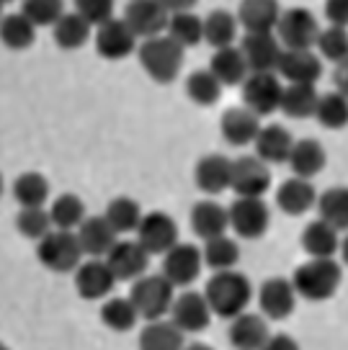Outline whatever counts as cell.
Instances as JSON below:
<instances>
[{
    "mask_svg": "<svg viewBox=\"0 0 348 350\" xmlns=\"http://www.w3.org/2000/svg\"><path fill=\"white\" fill-rule=\"evenodd\" d=\"M116 281H137L150 268V252L140 240H119L106 255Z\"/></svg>",
    "mask_w": 348,
    "mask_h": 350,
    "instance_id": "9a60e30c",
    "label": "cell"
},
{
    "mask_svg": "<svg viewBox=\"0 0 348 350\" xmlns=\"http://www.w3.org/2000/svg\"><path fill=\"white\" fill-rule=\"evenodd\" d=\"M297 288H294L292 278H282L273 275L269 281L261 284L258 291V306H261L263 317L266 319H286L297 306Z\"/></svg>",
    "mask_w": 348,
    "mask_h": 350,
    "instance_id": "e0dca14e",
    "label": "cell"
},
{
    "mask_svg": "<svg viewBox=\"0 0 348 350\" xmlns=\"http://www.w3.org/2000/svg\"><path fill=\"white\" fill-rule=\"evenodd\" d=\"M209 70L219 77L222 85H243L245 77L251 75V67H248V59L243 55L240 46H225V49H214L212 55V62H209Z\"/></svg>",
    "mask_w": 348,
    "mask_h": 350,
    "instance_id": "83f0119b",
    "label": "cell"
},
{
    "mask_svg": "<svg viewBox=\"0 0 348 350\" xmlns=\"http://www.w3.org/2000/svg\"><path fill=\"white\" fill-rule=\"evenodd\" d=\"M13 198L21 206H44L49 198V180L42 173H21L13 180Z\"/></svg>",
    "mask_w": 348,
    "mask_h": 350,
    "instance_id": "7bdbcfd3",
    "label": "cell"
},
{
    "mask_svg": "<svg viewBox=\"0 0 348 350\" xmlns=\"http://www.w3.org/2000/svg\"><path fill=\"white\" fill-rule=\"evenodd\" d=\"M75 11L86 18L88 23L93 26H103L109 23L111 18H116L114 11H116V0H75Z\"/></svg>",
    "mask_w": 348,
    "mask_h": 350,
    "instance_id": "c3c4849f",
    "label": "cell"
},
{
    "mask_svg": "<svg viewBox=\"0 0 348 350\" xmlns=\"http://www.w3.org/2000/svg\"><path fill=\"white\" fill-rule=\"evenodd\" d=\"M168 36L175 39L184 49L196 46V44L204 42V18H199L194 11H181L171 13V21H168Z\"/></svg>",
    "mask_w": 348,
    "mask_h": 350,
    "instance_id": "ab89813d",
    "label": "cell"
},
{
    "mask_svg": "<svg viewBox=\"0 0 348 350\" xmlns=\"http://www.w3.org/2000/svg\"><path fill=\"white\" fill-rule=\"evenodd\" d=\"M93 23H88L83 16L77 11L73 13H65L60 21L52 26V39L60 49H65V52H73V49H80V46H86L90 42V36H93Z\"/></svg>",
    "mask_w": 348,
    "mask_h": 350,
    "instance_id": "4dcf8cb0",
    "label": "cell"
},
{
    "mask_svg": "<svg viewBox=\"0 0 348 350\" xmlns=\"http://www.w3.org/2000/svg\"><path fill=\"white\" fill-rule=\"evenodd\" d=\"M188 221H191V230H194L196 237H201L204 242L214 240V237H219V234H227L229 208H225L222 204L207 198V201L194 204Z\"/></svg>",
    "mask_w": 348,
    "mask_h": 350,
    "instance_id": "603a6c76",
    "label": "cell"
},
{
    "mask_svg": "<svg viewBox=\"0 0 348 350\" xmlns=\"http://www.w3.org/2000/svg\"><path fill=\"white\" fill-rule=\"evenodd\" d=\"M333 83H336V90H340L348 98V59L338 62L336 72H333Z\"/></svg>",
    "mask_w": 348,
    "mask_h": 350,
    "instance_id": "816d5d0a",
    "label": "cell"
},
{
    "mask_svg": "<svg viewBox=\"0 0 348 350\" xmlns=\"http://www.w3.org/2000/svg\"><path fill=\"white\" fill-rule=\"evenodd\" d=\"M271 188V170L258 154H243L232 160V188L238 196L263 198Z\"/></svg>",
    "mask_w": 348,
    "mask_h": 350,
    "instance_id": "30bf717a",
    "label": "cell"
},
{
    "mask_svg": "<svg viewBox=\"0 0 348 350\" xmlns=\"http://www.w3.org/2000/svg\"><path fill=\"white\" fill-rule=\"evenodd\" d=\"M204 265H209L214 273L217 271H232L240 262V245L227 234H219L214 240L204 242Z\"/></svg>",
    "mask_w": 348,
    "mask_h": 350,
    "instance_id": "f35d334b",
    "label": "cell"
},
{
    "mask_svg": "<svg viewBox=\"0 0 348 350\" xmlns=\"http://www.w3.org/2000/svg\"><path fill=\"white\" fill-rule=\"evenodd\" d=\"M3 350H8V348H3Z\"/></svg>",
    "mask_w": 348,
    "mask_h": 350,
    "instance_id": "6f0895ef",
    "label": "cell"
},
{
    "mask_svg": "<svg viewBox=\"0 0 348 350\" xmlns=\"http://www.w3.org/2000/svg\"><path fill=\"white\" fill-rule=\"evenodd\" d=\"M317 93L315 85H307V83H289L284 88V98H282V111L289 119H312L317 111Z\"/></svg>",
    "mask_w": 348,
    "mask_h": 350,
    "instance_id": "d6a6232c",
    "label": "cell"
},
{
    "mask_svg": "<svg viewBox=\"0 0 348 350\" xmlns=\"http://www.w3.org/2000/svg\"><path fill=\"white\" fill-rule=\"evenodd\" d=\"M269 338H271V332H269L266 317L261 314L243 312L229 325V342L235 350H261Z\"/></svg>",
    "mask_w": 348,
    "mask_h": 350,
    "instance_id": "484cf974",
    "label": "cell"
},
{
    "mask_svg": "<svg viewBox=\"0 0 348 350\" xmlns=\"http://www.w3.org/2000/svg\"><path fill=\"white\" fill-rule=\"evenodd\" d=\"M229 230L240 240H261L271 224V208L263 198L238 196L229 204Z\"/></svg>",
    "mask_w": 348,
    "mask_h": 350,
    "instance_id": "8992f818",
    "label": "cell"
},
{
    "mask_svg": "<svg viewBox=\"0 0 348 350\" xmlns=\"http://www.w3.org/2000/svg\"><path fill=\"white\" fill-rule=\"evenodd\" d=\"M315 119L325 126V129H346L348 126V98L340 93V90H330V93H323L320 100H317V111Z\"/></svg>",
    "mask_w": 348,
    "mask_h": 350,
    "instance_id": "ee69618b",
    "label": "cell"
},
{
    "mask_svg": "<svg viewBox=\"0 0 348 350\" xmlns=\"http://www.w3.org/2000/svg\"><path fill=\"white\" fill-rule=\"evenodd\" d=\"M36 29L39 26L26 13H8V16H3V23H0V39L8 49L21 52V49H29L34 44Z\"/></svg>",
    "mask_w": 348,
    "mask_h": 350,
    "instance_id": "d590c367",
    "label": "cell"
},
{
    "mask_svg": "<svg viewBox=\"0 0 348 350\" xmlns=\"http://www.w3.org/2000/svg\"><path fill=\"white\" fill-rule=\"evenodd\" d=\"M165 8L171 13H181V11H191L199 0H160Z\"/></svg>",
    "mask_w": 348,
    "mask_h": 350,
    "instance_id": "f5cc1de1",
    "label": "cell"
},
{
    "mask_svg": "<svg viewBox=\"0 0 348 350\" xmlns=\"http://www.w3.org/2000/svg\"><path fill=\"white\" fill-rule=\"evenodd\" d=\"M16 230L21 232L26 240L39 242L44 240L49 232L55 230V221L49 208L44 206H21V211L16 214Z\"/></svg>",
    "mask_w": 348,
    "mask_h": 350,
    "instance_id": "f6af8a7d",
    "label": "cell"
},
{
    "mask_svg": "<svg viewBox=\"0 0 348 350\" xmlns=\"http://www.w3.org/2000/svg\"><path fill=\"white\" fill-rule=\"evenodd\" d=\"M119 232L111 227L106 217H88L80 227H77V240L83 245V252L90 258H106L114 245H116Z\"/></svg>",
    "mask_w": 348,
    "mask_h": 350,
    "instance_id": "cb8c5ba5",
    "label": "cell"
},
{
    "mask_svg": "<svg viewBox=\"0 0 348 350\" xmlns=\"http://www.w3.org/2000/svg\"><path fill=\"white\" fill-rule=\"evenodd\" d=\"M49 214H52V221H55V230H67L73 232L77 230L83 221H86V204L83 198L75 196V193H62L52 201L49 206Z\"/></svg>",
    "mask_w": 348,
    "mask_h": 350,
    "instance_id": "60d3db41",
    "label": "cell"
},
{
    "mask_svg": "<svg viewBox=\"0 0 348 350\" xmlns=\"http://www.w3.org/2000/svg\"><path fill=\"white\" fill-rule=\"evenodd\" d=\"M253 147H256V154L261 157L263 163L282 165V163H289L294 137L284 129L282 124H269V126H261Z\"/></svg>",
    "mask_w": 348,
    "mask_h": 350,
    "instance_id": "4316f807",
    "label": "cell"
},
{
    "mask_svg": "<svg viewBox=\"0 0 348 350\" xmlns=\"http://www.w3.org/2000/svg\"><path fill=\"white\" fill-rule=\"evenodd\" d=\"M137 33L132 31V26L124 18H111L109 23L96 29V52L109 62H119L127 59L132 52H137Z\"/></svg>",
    "mask_w": 348,
    "mask_h": 350,
    "instance_id": "7c38bea8",
    "label": "cell"
},
{
    "mask_svg": "<svg viewBox=\"0 0 348 350\" xmlns=\"http://www.w3.org/2000/svg\"><path fill=\"white\" fill-rule=\"evenodd\" d=\"M222 83L212 70H194L186 77V96L194 100L196 106H214L222 96Z\"/></svg>",
    "mask_w": 348,
    "mask_h": 350,
    "instance_id": "74e56055",
    "label": "cell"
},
{
    "mask_svg": "<svg viewBox=\"0 0 348 350\" xmlns=\"http://www.w3.org/2000/svg\"><path fill=\"white\" fill-rule=\"evenodd\" d=\"M184 350H214V348L207 345V342H191V345H186Z\"/></svg>",
    "mask_w": 348,
    "mask_h": 350,
    "instance_id": "11a10c76",
    "label": "cell"
},
{
    "mask_svg": "<svg viewBox=\"0 0 348 350\" xmlns=\"http://www.w3.org/2000/svg\"><path fill=\"white\" fill-rule=\"evenodd\" d=\"M129 299L134 301L142 319L155 322L171 314V306L175 301V286L163 273H145L142 278L132 281Z\"/></svg>",
    "mask_w": 348,
    "mask_h": 350,
    "instance_id": "277c9868",
    "label": "cell"
},
{
    "mask_svg": "<svg viewBox=\"0 0 348 350\" xmlns=\"http://www.w3.org/2000/svg\"><path fill=\"white\" fill-rule=\"evenodd\" d=\"M238 13H229L225 8H217L212 11L204 18V42L214 49H225V46H232L235 39H238Z\"/></svg>",
    "mask_w": 348,
    "mask_h": 350,
    "instance_id": "836d02e7",
    "label": "cell"
},
{
    "mask_svg": "<svg viewBox=\"0 0 348 350\" xmlns=\"http://www.w3.org/2000/svg\"><path fill=\"white\" fill-rule=\"evenodd\" d=\"M3 3H13V0H3Z\"/></svg>",
    "mask_w": 348,
    "mask_h": 350,
    "instance_id": "9f6ffc18",
    "label": "cell"
},
{
    "mask_svg": "<svg viewBox=\"0 0 348 350\" xmlns=\"http://www.w3.org/2000/svg\"><path fill=\"white\" fill-rule=\"evenodd\" d=\"M121 18L129 23L132 31L140 39H153V36H160V33L168 31L171 11L160 0H129Z\"/></svg>",
    "mask_w": 348,
    "mask_h": 350,
    "instance_id": "8fae6325",
    "label": "cell"
},
{
    "mask_svg": "<svg viewBox=\"0 0 348 350\" xmlns=\"http://www.w3.org/2000/svg\"><path fill=\"white\" fill-rule=\"evenodd\" d=\"M261 350H299V342L292 335H286V332H276V335L266 340V345Z\"/></svg>",
    "mask_w": 348,
    "mask_h": 350,
    "instance_id": "f907efd6",
    "label": "cell"
},
{
    "mask_svg": "<svg viewBox=\"0 0 348 350\" xmlns=\"http://www.w3.org/2000/svg\"><path fill=\"white\" fill-rule=\"evenodd\" d=\"M21 13H26L36 26H55L65 16L62 0H21Z\"/></svg>",
    "mask_w": 348,
    "mask_h": 350,
    "instance_id": "7dc6e473",
    "label": "cell"
},
{
    "mask_svg": "<svg viewBox=\"0 0 348 350\" xmlns=\"http://www.w3.org/2000/svg\"><path fill=\"white\" fill-rule=\"evenodd\" d=\"M83 245L77 234L67 230H52L44 240L36 242V258L52 273H70L83 262Z\"/></svg>",
    "mask_w": 348,
    "mask_h": 350,
    "instance_id": "5b68a950",
    "label": "cell"
},
{
    "mask_svg": "<svg viewBox=\"0 0 348 350\" xmlns=\"http://www.w3.org/2000/svg\"><path fill=\"white\" fill-rule=\"evenodd\" d=\"M276 206L282 208L289 217H302L305 211L317 206V191L312 180L294 175L289 180H284L279 191H276Z\"/></svg>",
    "mask_w": 348,
    "mask_h": 350,
    "instance_id": "d4e9b609",
    "label": "cell"
},
{
    "mask_svg": "<svg viewBox=\"0 0 348 350\" xmlns=\"http://www.w3.org/2000/svg\"><path fill=\"white\" fill-rule=\"evenodd\" d=\"M284 88L279 72H251L243 83V106L258 116H271L273 111H282Z\"/></svg>",
    "mask_w": 348,
    "mask_h": 350,
    "instance_id": "52a82bcc",
    "label": "cell"
},
{
    "mask_svg": "<svg viewBox=\"0 0 348 350\" xmlns=\"http://www.w3.org/2000/svg\"><path fill=\"white\" fill-rule=\"evenodd\" d=\"M137 240L147 247L150 255H165L178 245V224L165 211H150L142 217L137 227Z\"/></svg>",
    "mask_w": 348,
    "mask_h": 350,
    "instance_id": "5bb4252c",
    "label": "cell"
},
{
    "mask_svg": "<svg viewBox=\"0 0 348 350\" xmlns=\"http://www.w3.org/2000/svg\"><path fill=\"white\" fill-rule=\"evenodd\" d=\"M114 286H116V275L106 262V258H90V260L80 262V268L75 271L77 296L86 301L109 299Z\"/></svg>",
    "mask_w": 348,
    "mask_h": 350,
    "instance_id": "4fadbf2b",
    "label": "cell"
},
{
    "mask_svg": "<svg viewBox=\"0 0 348 350\" xmlns=\"http://www.w3.org/2000/svg\"><path fill=\"white\" fill-rule=\"evenodd\" d=\"M194 180L196 188L209 193V196H217L222 191H227V188H232V160L219 152L201 157L194 167Z\"/></svg>",
    "mask_w": 348,
    "mask_h": 350,
    "instance_id": "44dd1931",
    "label": "cell"
},
{
    "mask_svg": "<svg viewBox=\"0 0 348 350\" xmlns=\"http://www.w3.org/2000/svg\"><path fill=\"white\" fill-rule=\"evenodd\" d=\"M279 75L286 83H307L315 85L323 75V57L315 55L312 49H284L282 62H279Z\"/></svg>",
    "mask_w": 348,
    "mask_h": 350,
    "instance_id": "d6986e66",
    "label": "cell"
},
{
    "mask_svg": "<svg viewBox=\"0 0 348 350\" xmlns=\"http://www.w3.org/2000/svg\"><path fill=\"white\" fill-rule=\"evenodd\" d=\"M103 217L109 219L111 227L119 234H127V232H137L145 214H142V206L132 196H116L109 201Z\"/></svg>",
    "mask_w": 348,
    "mask_h": 350,
    "instance_id": "b9f144b4",
    "label": "cell"
},
{
    "mask_svg": "<svg viewBox=\"0 0 348 350\" xmlns=\"http://www.w3.org/2000/svg\"><path fill=\"white\" fill-rule=\"evenodd\" d=\"M317 217L333 224L338 232L348 230V186H333L317 196Z\"/></svg>",
    "mask_w": 348,
    "mask_h": 350,
    "instance_id": "8d00e7d4",
    "label": "cell"
},
{
    "mask_svg": "<svg viewBox=\"0 0 348 350\" xmlns=\"http://www.w3.org/2000/svg\"><path fill=\"white\" fill-rule=\"evenodd\" d=\"M340 260H343V265H346L348 268V232H346V237H343V240H340Z\"/></svg>",
    "mask_w": 348,
    "mask_h": 350,
    "instance_id": "db71d44e",
    "label": "cell"
},
{
    "mask_svg": "<svg viewBox=\"0 0 348 350\" xmlns=\"http://www.w3.org/2000/svg\"><path fill=\"white\" fill-rule=\"evenodd\" d=\"M325 18L330 26L348 29V0H325Z\"/></svg>",
    "mask_w": 348,
    "mask_h": 350,
    "instance_id": "681fc988",
    "label": "cell"
},
{
    "mask_svg": "<svg viewBox=\"0 0 348 350\" xmlns=\"http://www.w3.org/2000/svg\"><path fill=\"white\" fill-rule=\"evenodd\" d=\"M204 265V252L199 250L191 242H178L175 247L163 255V271L160 273L175 286V288H186L191 286L201 273Z\"/></svg>",
    "mask_w": 348,
    "mask_h": 350,
    "instance_id": "9c48e42d",
    "label": "cell"
},
{
    "mask_svg": "<svg viewBox=\"0 0 348 350\" xmlns=\"http://www.w3.org/2000/svg\"><path fill=\"white\" fill-rule=\"evenodd\" d=\"M219 131H222L225 142H229L232 147H245V144L256 142V137L261 131V116L248 106H235V109L225 111V116L219 121Z\"/></svg>",
    "mask_w": 348,
    "mask_h": 350,
    "instance_id": "ffe728a7",
    "label": "cell"
},
{
    "mask_svg": "<svg viewBox=\"0 0 348 350\" xmlns=\"http://www.w3.org/2000/svg\"><path fill=\"white\" fill-rule=\"evenodd\" d=\"M101 322L111 329V332H129L137 319H140V312L132 301L129 296H109L103 304H101Z\"/></svg>",
    "mask_w": 348,
    "mask_h": 350,
    "instance_id": "e575fe53",
    "label": "cell"
},
{
    "mask_svg": "<svg viewBox=\"0 0 348 350\" xmlns=\"http://www.w3.org/2000/svg\"><path fill=\"white\" fill-rule=\"evenodd\" d=\"M184 329L173 319H155L147 322L140 332V350H184Z\"/></svg>",
    "mask_w": 348,
    "mask_h": 350,
    "instance_id": "1f68e13d",
    "label": "cell"
},
{
    "mask_svg": "<svg viewBox=\"0 0 348 350\" xmlns=\"http://www.w3.org/2000/svg\"><path fill=\"white\" fill-rule=\"evenodd\" d=\"M317 55L327 62H343L348 59V29L343 26H325L315 44Z\"/></svg>",
    "mask_w": 348,
    "mask_h": 350,
    "instance_id": "bcb514c9",
    "label": "cell"
},
{
    "mask_svg": "<svg viewBox=\"0 0 348 350\" xmlns=\"http://www.w3.org/2000/svg\"><path fill=\"white\" fill-rule=\"evenodd\" d=\"M343 281V268L336 258H310L292 275L297 294L305 301H325L338 291Z\"/></svg>",
    "mask_w": 348,
    "mask_h": 350,
    "instance_id": "3957f363",
    "label": "cell"
},
{
    "mask_svg": "<svg viewBox=\"0 0 348 350\" xmlns=\"http://www.w3.org/2000/svg\"><path fill=\"white\" fill-rule=\"evenodd\" d=\"M320 23H317L315 13L307 8H286L279 18L276 26V36L284 44V49H312L320 36Z\"/></svg>",
    "mask_w": 348,
    "mask_h": 350,
    "instance_id": "ba28073f",
    "label": "cell"
},
{
    "mask_svg": "<svg viewBox=\"0 0 348 350\" xmlns=\"http://www.w3.org/2000/svg\"><path fill=\"white\" fill-rule=\"evenodd\" d=\"M212 306H209L204 291H181L175 294V301L171 306V319H173L184 332H201L212 322Z\"/></svg>",
    "mask_w": 348,
    "mask_h": 350,
    "instance_id": "2e32d148",
    "label": "cell"
},
{
    "mask_svg": "<svg viewBox=\"0 0 348 350\" xmlns=\"http://www.w3.org/2000/svg\"><path fill=\"white\" fill-rule=\"evenodd\" d=\"M282 13L279 0H240L238 21L245 33H273Z\"/></svg>",
    "mask_w": 348,
    "mask_h": 350,
    "instance_id": "7402d4cb",
    "label": "cell"
},
{
    "mask_svg": "<svg viewBox=\"0 0 348 350\" xmlns=\"http://www.w3.org/2000/svg\"><path fill=\"white\" fill-rule=\"evenodd\" d=\"M204 296H207L212 312L222 319H235L243 314L248 304H251L253 286L240 271H217L204 286Z\"/></svg>",
    "mask_w": 348,
    "mask_h": 350,
    "instance_id": "6da1fadb",
    "label": "cell"
},
{
    "mask_svg": "<svg viewBox=\"0 0 348 350\" xmlns=\"http://www.w3.org/2000/svg\"><path fill=\"white\" fill-rule=\"evenodd\" d=\"M137 57L150 80H155L158 85H171L175 77L181 75L184 46L175 39H171L168 33H160L153 39H142Z\"/></svg>",
    "mask_w": 348,
    "mask_h": 350,
    "instance_id": "7a4b0ae2",
    "label": "cell"
},
{
    "mask_svg": "<svg viewBox=\"0 0 348 350\" xmlns=\"http://www.w3.org/2000/svg\"><path fill=\"white\" fill-rule=\"evenodd\" d=\"M251 72H276L284 55V44L273 33H245L240 44Z\"/></svg>",
    "mask_w": 348,
    "mask_h": 350,
    "instance_id": "ac0fdd59",
    "label": "cell"
},
{
    "mask_svg": "<svg viewBox=\"0 0 348 350\" xmlns=\"http://www.w3.org/2000/svg\"><path fill=\"white\" fill-rule=\"evenodd\" d=\"M299 242H302V247L310 258H336V252L340 250L338 230L320 217L307 224Z\"/></svg>",
    "mask_w": 348,
    "mask_h": 350,
    "instance_id": "f1b7e54d",
    "label": "cell"
},
{
    "mask_svg": "<svg viewBox=\"0 0 348 350\" xmlns=\"http://www.w3.org/2000/svg\"><path fill=\"white\" fill-rule=\"evenodd\" d=\"M327 157H325V150H323V144L312 139V137H307V139H297L292 147V154H289V167H292L294 175H299V178H307V180H312L323 167H325Z\"/></svg>",
    "mask_w": 348,
    "mask_h": 350,
    "instance_id": "f546056e",
    "label": "cell"
}]
</instances>
